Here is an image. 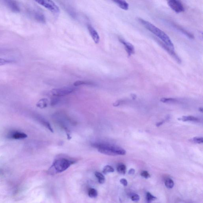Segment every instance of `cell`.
<instances>
[{
  "instance_id": "cell-14",
  "label": "cell",
  "mask_w": 203,
  "mask_h": 203,
  "mask_svg": "<svg viewBox=\"0 0 203 203\" xmlns=\"http://www.w3.org/2000/svg\"><path fill=\"white\" fill-rule=\"evenodd\" d=\"M48 101L47 98H42L37 103V106L40 108L43 109L46 108L48 105Z\"/></svg>"
},
{
  "instance_id": "cell-22",
  "label": "cell",
  "mask_w": 203,
  "mask_h": 203,
  "mask_svg": "<svg viewBox=\"0 0 203 203\" xmlns=\"http://www.w3.org/2000/svg\"><path fill=\"white\" fill-rule=\"evenodd\" d=\"M92 84V82L82 81H77L73 84L75 86H78L82 85H91Z\"/></svg>"
},
{
  "instance_id": "cell-3",
  "label": "cell",
  "mask_w": 203,
  "mask_h": 203,
  "mask_svg": "<svg viewBox=\"0 0 203 203\" xmlns=\"http://www.w3.org/2000/svg\"><path fill=\"white\" fill-rule=\"evenodd\" d=\"M74 163L73 161L66 158H60L54 161L48 170L51 175H54L65 171Z\"/></svg>"
},
{
  "instance_id": "cell-33",
  "label": "cell",
  "mask_w": 203,
  "mask_h": 203,
  "mask_svg": "<svg viewBox=\"0 0 203 203\" xmlns=\"http://www.w3.org/2000/svg\"><path fill=\"white\" fill-rule=\"evenodd\" d=\"M136 96L135 95H134V94L132 95V97L133 98V99H135L136 98Z\"/></svg>"
},
{
  "instance_id": "cell-20",
  "label": "cell",
  "mask_w": 203,
  "mask_h": 203,
  "mask_svg": "<svg viewBox=\"0 0 203 203\" xmlns=\"http://www.w3.org/2000/svg\"><path fill=\"white\" fill-rule=\"evenodd\" d=\"M157 198L154 196L151 195V193L148 192L146 195V201L147 203H150L151 201H155Z\"/></svg>"
},
{
  "instance_id": "cell-21",
  "label": "cell",
  "mask_w": 203,
  "mask_h": 203,
  "mask_svg": "<svg viewBox=\"0 0 203 203\" xmlns=\"http://www.w3.org/2000/svg\"><path fill=\"white\" fill-rule=\"evenodd\" d=\"M166 187L168 189H172L174 186V182L172 179L170 178H167L166 179L165 182Z\"/></svg>"
},
{
  "instance_id": "cell-9",
  "label": "cell",
  "mask_w": 203,
  "mask_h": 203,
  "mask_svg": "<svg viewBox=\"0 0 203 203\" xmlns=\"http://www.w3.org/2000/svg\"><path fill=\"white\" fill-rule=\"evenodd\" d=\"M88 29L92 39L95 43L98 44L100 42L99 35L93 27L90 25L88 26Z\"/></svg>"
},
{
  "instance_id": "cell-28",
  "label": "cell",
  "mask_w": 203,
  "mask_h": 203,
  "mask_svg": "<svg viewBox=\"0 0 203 203\" xmlns=\"http://www.w3.org/2000/svg\"><path fill=\"white\" fill-rule=\"evenodd\" d=\"M11 62L9 60L4 59L0 58V66L4 65L9 64Z\"/></svg>"
},
{
  "instance_id": "cell-11",
  "label": "cell",
  "mask_w": 203,
  "mask_h": 203,
  "mask_svg": "<svg viewBox=\"0 0 203 203\" xmlns=\"http://www.w3.org/2000/svg\"><path fill=\"white\" fill-rule=\"evenodd\" d=\"M7 6L11 11L15 13H19L20 12V8L18 4L16 1H6Z\"/></svg>"
},
{
  "instance_id": "cell-23",
  "label": "cell",
  "mask_w": 203,
  "mask_h": 203,
  "mask_svg": "<svg viewBox=\"0 0 203 203\" xmlns=\"http://www.w3.org/2000/svg\"><path fill=\"white\" fill-rule=\"evenodd\" d=\"M114 171V170L112 167L110 166H106L104 167L103 170V173L104 174H106L107 173H112Z\"/></svg>"
},
{
  "instance_id": "cell-13",
  "label": "cell",
  "mask_w": 203,
  "mask_h": 203,
  "mask_svg": "<svg viewBox=\"0 0 203 203\" xmlns=\"http://www.w3.org/2000/svg\"><path fill=\"white\" fill-rule=\"evenodd\" d=\"M113 2L115 3L119 7L122 9L126 10V11L128 10L129 4L126 1H121V0H114V1H113Z\"/></svg>"
},
{
  "instance_id": "cell-4",
  "label": "cell",
  "mask_w": 203,
  "mask_h": 203,
  "mask_svg": "<svg viewBox=\"0 0 203 203\" xmlns=\"http://www.w3.org/2000/svg\"><path fill=\"white\" fill-rule=\"evenodd\" d=\"M75 90L76 88L72 87H66L52 89L51 91V93L54 96L64 97L72 93Z\"/></svg>"
},
{
  "instance_id": "cell-10",
  "label": "cell",
  "mask_w": 203,
  "mask_h": 203,
  "mask_svg": "<svg viewBox=\"0 0 203 203\" xmlns=\"http://www.w3.org/2000/svg\"><path fill=\"white\" fill-rule=\"evenodd\" d=\"M27 136L26 134L18 131L12 132L8 135V137L13 139H26Z\"/></svg>"
},
{
  "instance_id": "cell-29",
  "label": "cell",
  "mask_w": 203,
  "mask_h": 203,
  "mask_svg": "<svg viewBox=\"0 0 203 203\" xmlns=\"http://www.w3.org/2000/svg\"><path fill=\"white\" fill-rule=\"evenodd\" d=\"M131 199L132 201H135V202H137V201H139L140 196L139 195H137V194H135V195L132 196L131 197Z\"/></svg>"
},
{
  "instance_id": "cell-19",
  "label": "cell",
  "mask_w": 203,
  "mask_h": 203,
  "mask_svg": "<svg viewBox=\"0 0 203 203\" xmlns=\"http://www.w3.org/2000/svg\"><path fill=\"white\" fill-rule=\"evenodd\" d=\"M96 176L98 179V182L100 184H103L105 182V179L104 176L99 172H96L95 173Z\"/></svg>"
},
{
  "instance_id": "cell-7",
  "label": "cell",
  "mask_w": 203,
  "mask_h": 203,
  "mask_svg": "<svg viewBox=\"0 0 203 203\" xmlns=\"http://www.w3.org/2000/svg\"><path fill=\"white\" fill-rule=\"evenodd\" d=\"M157 41H158L160 45L163 48H164L166 51H167V52L169 53V54L171 55V56L173 57L178 63H179V64L181 63V60L180 58L178 56L177 54L175 53L174 50H172L171 48L169 47L168 46H167V45L163 43V42H161V41H159L158 40H157Z\"/></svg>"
},
{
  "instance_id": "cell-30",
  "label": "cell",
  "mask_w": 203,
  "mask_h": 203,
  "mask_svg": "<svg viewBox=\"0 0 203 203\" xmlns=\"http://www.w3.org/2000/svg\"><path fill=\"white\" fill-rule=\"evenodd\" d=\"M120 183L123 186H127L128 185V182L127 180L125 179H122L120 180Z\"/></svg>"
},
{
  "instance_id": "cell-31",
  "label": "cell",
  "mask_w": 203,
  "mask_h": 203,
  "mask_svg": "<svg viewBox=\"0 0 203 203\" xmlns=\"http://www.w3.org/2000/svg\"><path fill=\"white\" fill-rule=\"evenodd\" d=\"M135 171L134 169H131L129 170L128 174L129 175H133L135 174Z\"/></svg>"
},
{
  "instance_id": "cell-18",
  "label": "cell",
  "mask_w": 203,
  "mask_h": 203,
  "mask_svg": "<svg viewBox=\"0 0 203 203\" xmlns=\"http://www.w3.org/2000/svg\"><path fill=\"white\" fill-rule=\"evenodd\" d=\"M117 172L121 174L125 175L126 173V167L125 165L123 164H119L117 166Z\"/></svg>"
},
{
  "instance_id": "cell-27",
  "label": "cell",
  "mask_w": 203,
  "mask_h": 203,
  "mask_svg": "<svg viewBox=\"0 0 203 203\" xmlns=\"http://www.w3.org/2000/svg\"><path fill=\"white\" fill-rule=\"evenodd\" d=\"M141 176H142V177L145 178V179L149 178L151 177V176L149 173H148V171H143L141 173Z\"/></svg>"
},
{
  "instance_id": "cell-2",
  "label": "cell",
  "mask_w": 203,
  "mask_h": 203,
  "mask_svg": "<svg viewBox=\"0 0 203 203\" xmlns=\"http://www.w3.org/2000/svg\"><path fill=\"white\" fill-rule=\"evenodd\" d=\"M139 22L146 28L151 32V33L158 37L163 42V43L168 46L172 50H174V46L170 38L166 34L158 28L143 19L139 18Z\"/></svg>"
},
{
  "instance_id": "cell-16",
  "label": "cell",
  "mask_w": 203,
  "mask_h": 203,
  "mask_svg": "<svg viewBox=\"0 0 203 203\" xmlns=\"http://www.w3.org/2000/svg\"><path fill=\"white\" fill-rule=\"evenodd\" d=\"M179 120H181L183 121H197L198 120V119L196 117L192 116H182L180 118H179Z\"/></svg>"
},
{
  "instance_id": "cell-25",
  "label": "cell",
  "mask_w": 203,
  "mask_h": 203,
  "mask_svg": "<svg viewBox=\"0 0 203 203\" xmlns=\"http://www.w3.org/2000/svg\"><path fill=\"white\" fill-rule=\"evenodd\" d=\"M191 142L196 144H201L203 142V138L201 137H195L190 140Z\"/></svg>"
},
{
  "instance_id": "cell-12",
  "label": "cell",
  "mask_w": 203,
  "mask_h": 203,
  "mask_svg": "<svg viewBox=\"0 0 203 203\" xmlns=\"http://www.w3.org/2000/svg\"><path fill=\"white\" fill-rule=\"evenodd\" d=\"M173 26H174L175 28H176V29H177L178 30H179V31L181 32L182 33L186 35V36H187L189 38L191 39H193L195 38L194 35L190 33L189 32H188L187 31L185 30V29H184L183 28L181 27V26H179L177 24H175V23H173Z\"/></svg>"
},
{
  "instance_id": "cell-6",
  "label": "cell",
  "mask_w": 203,
  "mask_h": 203,
  "mask_svg": "<svg viewBox=\"0 0 203 203\" xmlns=\"http://www.w3.org/2000/svg\"><path fill=\"white\" fill-rule=\"evenodd\" d=\"M167 4L176 13L183 12L185 11L184 7L181 1L177 0H170Z\"/></svg>"
},
{
  "instance_id": "cell-1",
  "label": "cell",
  "mask_w": 203,
  "mask_h": 203,
  "mask_svg": "<svg viewBox=\"0 0 203 203\" xmlns=\"http://www.w3.org/2000/svg\"><path fill=\"white\" fill-rule=\"evenodd\" d=\"M91 146L97 148L101 153L109 156L124 155L126 151L122 148L108 142H95L91 143Z\"/></svg>"
},
{
  "instance_id": "cell-5",
  "label": "cell",
  "mask_w": 203,
  "mask_h": 203,
  "mask_svg": "<svg viewBox=\"0 0 203 203\" xmlns=\"http://www.w3.org/2000/svg\"><path fill=\"white\" fill-rule=\"evenodd\" d=\"M47 9L51 12L54 13L60 12V10L58 6L52 1L48 0H36L35 1Z\"/></svg>"
},
{
  "instance_id": "cell-15",
  "label": "cell",
  "mask_w": 203,
  "mask_h": 203,
  "mask_svg": "<svg viewBox=\"0 0 203 203\" xmlns=\"http://www.w3.org/2000/svg\"><path fill=\"white\" fill-rule=\"evenodd\" d=\"M39 121L42 123V125L45 126L47 128L48 130H49L51 132H53V129L51 125H50V123L48 122L45 119L42 118V117H39L38 118Z\"/></svg>"
},
{
  "instance_id": "cell-26",
  "label": "cell",
  "mask_w": 203,
  "mask_h": 203,
  "mask_svg": "<svg viewBox=\"0 0 203 203\" xmlns=\"http://www.w3.org/2000/svg\"><path fill=\"white\" fill-rule=\"evenodd\" d=\"M160 101L164 103H170L176 102V100L173 98H162Z\"/></svg>"
},
{
  "instance_id": "cell-8",
  "label": "cell",
  "mask_w": 203,
  "mask_h": 203,
  "mask_svg": "<svg viewBox=\"0 0 203 203\" xmlns=\"http://www.w3.org/2000/svg\"><path fill=\"white\" fill-rule=\"evenodd\" d=\"M119 40L124 46L125 49H126V52H127L128 55L129 57L131 56L132 54L135 53V50L134 47L131 44L129 43V42H126L124 39H121V38L119 39Z\"/></svg>"
},
{
  "instance_id": "cell-32",
  "label": "cell",
  "mask_w": 203,
  "mask_h": 203,
  "mask_svg": "<svg viewBox=\"0 0 203 203\" xmlns=\"http://www.w3.org/2000/svg\"><path fill=\"white\" fill-rule=\"evenodd\" d=\"M163 123V122H160L158 123H157V124H156V126H161V125H162Z\"/></svg>"
},
{
  "instance_id": "cell-24",
  "label": "cell",
  "mask_w": 203,
  "mask_h": 203,
  "mask_svg": "<svg viewBox=\"0 0 203 203\" xmlns=\"http://www.w3.org/2000/svg\"><path fill=\"white\" fill-rule=\"evenodd\" d=\"M88 195L91 198H96L98 196V192L96 190L94 189H91L89 190V192H88Z\"/></svg>"
},
{
  "instance_id": "cell-17",
  "label": "cell",
  "mask_w": 203,
  "mask_h": 203,
  "mask_svg": "<svg viewBox=\"0 0 203 203\" xmlns=\"http://www.w3.org/2000/svg\"><path fill=\"white\" fill-rule=\"evenodd\" d=\"M35 18L38 21L42 23L45 22V19L43 15L39 12H35L33 15Z\"/></svg>"
}]
</instances>
